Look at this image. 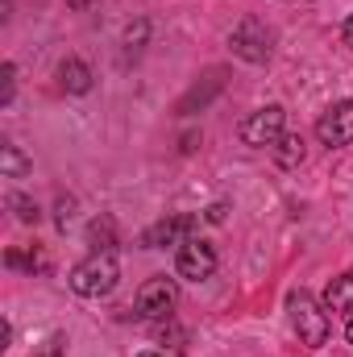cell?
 Masks as SVG:
<instances>
[{
  "label": "cell",
  "mask_w": 353,
  "mask_h": 357,
  "mask_svg": "<svg viewBox=\"0 0 353 357\" xmlns=\"http://www.w3.org/2000/svg\"><path fill=\"white\" fill-rule=\"evenodd\" d=\"M175 270H179V278H191V282L212 278V270H216V250H212L208 241L191 237V241H183V245H179Z\"/></svg>",
  "instance_id": "obj_6"
},
{
  "label": "cell",
  "mask_w": 353,
  "mask_h": 357,
  "mask_svg": "<svg viewBox=\"0 0 353 357\" xmlns=\"http://www.w3.org/2000/svg\"><path fill=\"white\" fill-rule=\"evenodd\" d=\"M345 341L353 345V316H350V324H345Z\"/></svg>",
  "instance_id": "obj_21"
},
{
  "label": "cell",
  "mask_w": 353,
  "mask_h": 357,
  "mask_svg": "<svg viewBox=\"0 0 353 357\" xmlns=\"http://www.w3.org/2000/svg\"><path fill=\"white\" fill-rule=\"evenodd\" d=\"M146 38H150V25H146V21H137V25H129V29H125V46H129V50H137Z\"/></svg>",
  "instance_id": "obj_17"
},
{
  "label": "cell",
  "mask_w": 353,
  "mask_h": 357,
  "mask_svg": "<svg viewBox=\"0 0 353 357\" xmlns=\"http://www.w3.org/2000/svg\"><path fill=\"white\" fill-rule=\"evenodd\" d=\"M71 208H75L71 199H59V225H63V229H67V220H71Z\"/></svg>",
  "instance_id": "obj_19"
},
{
  "label": "cell",
  "mask_w": 353,
  "mask_h": 357,
  "mask_svg": "<svg viewBox=\"0 0 353 357\" xmlns=\"http://www.w3.org/2000/svg\"><path fill=\"white\" fill-rule=\"evenodd\" d=\"M287 307H291V324H295V333H299V345H308V349L329 345V333H333L329 312H324L308 291H295Z\"/></svg>",
  "instance_id": "obj_2"
},
{
  "label": "cell",
  "mask_w": 353,
  "mask_h": 357,
  "mask_svg": "<svg viewBox=\"0 0 353 357\" xmlns=\"http://www.w3.org/2000/svg\"><path fill=\"white\" fill-rule=\"evenodd\" d=\"M91 67L84 63V59H63L59 63V84L71 91V96H84V91H91Z\"/></svg>",
  "instance_id": "obj_9"
},
{
  "label": "cell",
  "mask_w": 353,
  "mask_h": 357,
  "mask_svg": "<svg viewBox=\"0 0 353 357\" xmlns=\"http://www.w3.org/2000/svg\"><path fill=\"white\" fill-rule=\"evenodd\" d=\"M175 303H179V287H175V278H167V274L142 282V291L133 299V307H137L142 320H163V316H171Z\"/></svg>",
  "instance_id": "obj_3"
},
{
  "label": "cell",
  "mask_w": 353,
  "mask_h": 357,
  "mask_svg": "<svg viewBox=\"0 0 353 357\" xmlns=\"http://www.w3.org/2000/svg\"><path fill=\"white\" fill-rule=\"evenodd\" d=\"M229 46H233V54L246 59V63H266V59H270V29H266L258 17H246V21H237V29L229 33Z\"/></svg>",
  "instance_id": "obj_4"
},
{
  "label": "cell",
  "mask_w": 353,
  "mask_h": 357,
  "mask_svg": "<svg viewBox=\"0 0 353 357\" xmlns=\"http://www.w3.org/2000/svg\"><path fill=\"white\" fill-rule=\"evenodd\" d=\"M225 216H229V204H208V212H204L208 225H225Z\"/></svg>",
  "instance_id": "obj_18"
},
{
  "label": "cell",
  "mask_w": 353,
  "mask_h": 357,
  "mask_svg": "<svg viewBox=\"0 0 353 357\" xmlns=\"http://www.w3.org/2000/svg\"><path fill=\"white\" fill-rule=\"evenodd\" d=\"M8 204L17 208V220H21V225H38V216H42V212H38V204H33V199H25V195H8Z\"/></svg>",
  "instance_id": "obj_14"
},
{
  "label": "cell",
  "mask_w": 353,
  "mask_h": 357,
  "mask_svg": "<svg viewBox=\"0 0 353 357\" xmlns=\"http://www.w3.org/2000/svg\"><path fill=\"white\" fill-rule=\"evenodd\" d=\"M341 38H345V46H353V13L345 17V29H341Z\"/></svg>",
  "instance_id": "obj_20"
},
{
  "label": "cell",
  "mask_w": 353,
  "mask_h": 357,
  "mask_svg": "<svg viewBox=\"0 0 353 357\" xmlns=\"http://www.w3.org/2000/svg\"><path fill=\"white\" fill-rule=\"evenodd\" d=\"M324 307H329V312H350L353 307V270L337 274V278L329 282V291H324Z\"/></svg>",
  "instance_id": "obj_10"
},
{
  "label": "cell",
  "mask_w": 353,
  "mask_h": 357,
  "mask_svg": "<svg viewBox=\"0 0 353 357\" xmlns=\"http://www.w3.org/2000/svg\"><path fill=\"white\" fill-rule=\"evenodd\" d=\"M142 357H167V354H142Z\"/></svg>",
  "instance_id": "obj_23"
},
{
  "label": "cell",
  "mask_w": 353,
  "mask_h": 357,
  "mask_svg": "<svg viewBox=\"0 0 353 357\" xmlns=\"http://www.w3.org/2000/svg\"><path fill=\"white\" fill-rule=\"evenodd\" d=\"M316 137L333 150V146H350L353 142V100L333 104L320 121H316Z\"/></svg>",
  "instance_id": "obj_8"
},
{
  "label": "cell",
  "mask_w": 353,
  "mask_h": 357,
  "mask_svg": "<svg viewBox=\"0 0 353 357\" xmlns=\"http://www.w3.org/2000/svg\"><path fill=\"white\" fill-rule=\"evenodd\" d=\"M117 278H121L117 254H100V250H91L88 258L71 270V291L84 295V299H104V295H112Z\"/></svg>",
  "instance_id": "obj_1"
},
{
  "label": "cell",
  "mask_w": 353,
  "mask_h": 357,
  "mask_svg": "<svg viewBox=\"0 0 353 357\" xmlns=\"http://www.w3.org/2000/svg\"><path fill=\"white\" fill-rule=\"evenodd\" d=\"M283 125H287V112L283 104H266L258 112H250L241 121V142L246 146H274L283 137Z\"/></svg>",
  "instance_id": "obj_5"
},
{
  "label": "cell",
  "mask_w": 353,
  "mask_h": 357,
  "mask_svg": "<svg viewBox=\"0 0 353 357\" xmlns=\"http://www.w3.org/2000/svg\"><path fill=\"white\" fill-rule=\"evenodd\" d=\"M88 245L100 250V254H117V225H112V216L91 220L88 225Z\"/></svg>",
  "instance_id": "obj_11"
},
{
  "label": "cell",
  "mask_w": 353,
  "mask_h": 357,
  "mask_svg": "<svg viewBox=\"0 0 353 357\" xmlns=\"http://www.w3.org/2000/svg\"><path fill=\"white\" fill-rule=\"evenodd\" d=\"M274 158H278V167H299L303 162V137H278L274 142Z\"/></svg>",
  "instance_id": "obj_13"
},
{
  "label": "cell",
  "mask_w": 353,
  "mask_h": 357,
  "mask_svg": "<svg viewBox=\"0 0 353 357\" xmlns=\"http://www.w3.org/2000/svg\"><path fill=\"white\" fill-rule=\"evenodd\" d=\"M4 266L29 270V274H33V270H42V258H38V254H21V250H8V254H4Z\"/></svg>",
  "instance_id": "obj_15"
},
{
  "label": "cell",
  "mask_w": 353,
  "mask_h": 357,
  "mask_svg": "<svg viewBox=\"0 0 353 357\" xmlns=\"http://www.w3.org/2000/svg\"><path fill=\"white\" fill-rule=\"evenodd\" d=\"M42 357H63V354H42Z\"/></svg>",
  "instance_id": "obj_24"
},
{
  "label": "cell",
  "mask_w": 353,
  "mask_h": 357,
  "mask_svg": "<svg viewBox=\"0 0 353 357\" xmlns=\"http://www.w3.org/2000/svg\"><path fill=\"white\" fill-rule=\"evenodd\" d=\"M195 233H200V220H195V216H167V220H158L154 229H146L142 245H146V250H167V245L191 241Z\"/></svg>",
  "instance_id": "obj_7"
},
{
  "label": "cell",
  "mask_w": 353,
  "mask_h": 357,
  "mask_svg": "<svg viewBox=\"0 0 353 357\" xmlns=\"http://www.w3.org/2000/svg\"><path fill=\"white\" fill-rule=\"evenodd\" d=\"M0 171H4L8 178H25V175H29V158H25L17 146H8V142H4V146H0Z\"/></svg>",
  "instance_id": "obj_12"
},
{
  "label": "cell",
  "mask_w": 353,
  "mask_h": 357,
  "mask_svg": "<svg viewBox=\"0 0 353 357\" xmlns=\"http://www.w3.org/2000/svg\"><path fill=\"white\" fill-rule=\"evenodd\" d=\"M67 4H75V8H84V4H88V0H67Z\"/></svg>",
  "instance_id": "obj_22"
},
{
  "label": "cell",
  "mask_w": 353,
  "mask_h": 357,
  "mask_svg": "<svg viewBox=\"0 0 353 357\" xmlns=\"http://www.w3.org/2000/svg\"><path fill=\"white\" fill-rule=\"evenodd\" d=\"M0 75H4V91H0V104L8 108V104H13V96H17V67H13V63H4V67H0Z\"/></svg>",
  "instance_id": "obj_16"
}]
</instances>
